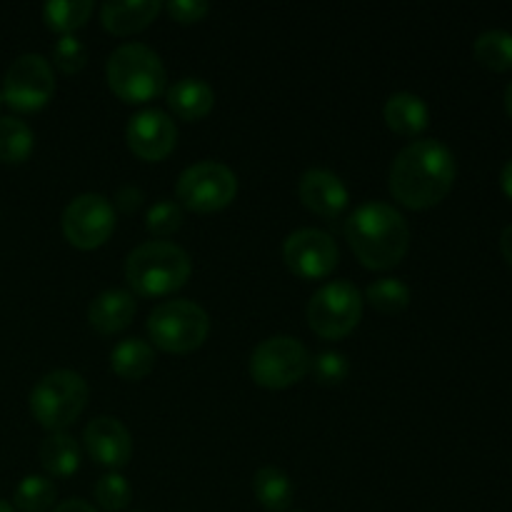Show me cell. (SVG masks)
Here are the masks:
<instances>
[{
    "label": "cell",
    "instance_id": "obj_1",
    "mask_svg": "<svg viewBox=\"0 0 512 512\" xmlns=\"http://www.w3.org/2000/svg\"><path fill=\"white\" fill-rule=\"evenodd\" d=\"M458 178V163L440 140H415L390 165V195L410 210L443 203Z\"/></svg>",
    "mask_w": 512,
    "mask_h": 512
},
{
    "label": "cell",
    "instance_id": "obj_2",
    "mask_svg": "<svg viewBox=\"0 0 512 512\" xmlns=\"http://www.w3.org/2000/svg\"><path fill=\"white\" fill-rule=\"evenodd\" d=\"M345 238L368 270H390L408 255L410 225L388 203H365L345 223Z\"/></svg>",
    "mask_w": 512,
    "mask_h": 512
},
{
    "label": "cell",
    "instance_id": "obj_3",
    "mask_svg": "<svg viewBox=\"0 0 512 512\" xmlns=\"http://www.w3.org/2000/svg\"><path fill=\"white\" fill-rule=\"evenodd\" d=\"M193 273L190 255L180 245L150 240L138 245L125 260V278L143 298H165L188 283Z\"/></svg>",
    "mask_w": 512,
    "mask_h": 512
},
{
    "label": "cell",
    "instance_id": "obj_4",
    "mask_svg": "<svg viewBox=\"0 0 512 512\" xmlns=\"http://www.w3.org/2000/svg\"><path fill=\"white\" fill-rule=\"evenodd\" d=\"M108 85L123 103L143 105L165 93L168 73L153 48L143 43H125L108 58Z\"/></svg>",
    "mask_w": 512,
    "mask_h": 512
},
{
    "label": "cell",
    "instance_id": "obj_5",
    "mask_svg": "<svg viewBox=\"0 0 512 512\" xmlns=\"http://www.w3.org/2000/svg\"><path fill=\"white\" fill-rule=\"evenodd\" d=\"M85 405L88 383L73 370H53L30 390V413L50 433H65L83 415Z\"/></svg>",
    "mask_w": 512,
    "mask_h": 512
},
{
    "label": "cell",
    "instance_id": "obj_6",
    "mask_svg": "<svg viewBox=\"0 0 512 512\" xmlns=\"http://www.w3.org/2000/svg\"><path fill=\"white\" fill-rule=\"evenodd\" d=\"M208 333V313L190 300H165L148 315V335L163 353H193L205 343Z\"/></svg>",
    "mask_w": 512,
    "mask_h": 512
},
{
    "label": "cell",
    "instance_id": "obj_7",
    "mask_svg": "<svg viewBox=\"0 0 512 512\" xmlns=\"http://www.w3.org/2000/svg\"><path fill=\"white\" fill-rule=\"evenodd\" d=\"M310 373V355L290 335L263 340L250 355V378L265 390H285Z\"/></svg>",
    "mask_w": 512,
    "mask_h": 512
},
{
    "label": "cell",
    "instance_id": "obj_8",
    "mask_svg": "<svg viewBox=\"0 0 512 512\" xmlns=\"http://www.w3.org/2000/svg\"><path fill=\"white\" fill-rule=\"evenodd\" d=\"M180 208H188L193 213H218L228 208L238 195V175L223 163L203 160L180 173L178 185Z\"/></svg>",
    "mask_w": 512,
    "mask_h": 512
},
{
    "label": "cell",
    "instance_id": "obj_9",
    "mask_svg": "<svg viewBox=\"0 0 512 512\" xmlns=\"http://www.w3.org/2000/svg\"><path fill=\"white\" fill-rule=\"evenodd\" d=\"M363 318V295L348 280L323 285L310 298L308 323L315 335L325 340H340L353 333Z\"/></svg>",
    "mask_w": 512,
    "mask_h": 512
},
{
    "label": "cell",
    "instance_id": "obj_10",
    "mask_svg": "<svg viewBox=\"0 0 512 512\" xmlns=\"http://www.w3.org/2000/svg\"><path fill=\"white\" fill-rule=\"evenodd\" d=\"M3 100L18 113H38L55 95V75L48 60L25 53L10 63L3 78Z\"/></svg>",
    "mask_w": 512,
    "mask_h": 512
},
{
    "label": "cell",
    "instance_id": "obj_11",
    "mask_svg": "<svg viewBox=\"0 0 512 512\" xmlns=\"http://www.w3.org/2000/svg\"><path fill=\"white\" fill-rule=\"evenodd\" d=\"M63 235L73 248L95 250L110 240L115 230V208L105 195L83 193L63 210Z\"/></svg>",
    "mask_w": 512,
    "mask_h": 512
},
{
    "label": "cell",
    "instance_id": "obj_12",
    "mask_svg": "<svg viewBox=\"0 0 512 512\" xmlns=\"http://www.w3.org/2000/svg\"><path fill=\"white\" fill-rule=\"evenodd\" d=\"M283 260L300 280H323L338 268L340 250L325 230L300 228L285 238Z\"/></svg>",
    "mask_w": 512,
    "mask_h": 512
},
{
    "label": "cell",
    "instance_id": "obj_13",
    "mask_svg": "<svg viewBox=\"0 0 512 512\" xmlns=\"http://www.w3.org/2000/svg\"><path fill=\"white\" fill-rule=\"evenodd\" d=\"M128 148L138 155L145 163H160L168 158L178 145V128H175L173 118L158 108L140 110L130 118L128 130Z\"/></svg>",
    "mask_w": 512,
    "mask_h": 512
},
{
    "label": "cell",
    "instance_id": "obj_14",
    "mask_svg": "<svg viewBox=\"0 0 512 512\" xmlns=\"http://www.w3.org/2000/svg\"><path fill=\"white\" fill-rule=\"evenodd\" d=\"M83 443L90 458L103 468H110L113 473L125 468L133 458V438H130L128 428L120 420L108 418V415L90 420L83 433Z\"/></svg>",
    "mask_w": 512,
    "mask_h": 512
},
{
    "label": "cell",
    "instance_id": "obj_15",
    "mask_svg": "<svg viewBox=\"0 0 512 512\" xmlns=\"http://www.w3.org/2000/svg\"><path fill=\"white\" fill-rule=\"evenodd\" d=\"M298 198L310 213L323 220H338L350 205V193L343 180L325 168H310L300 175Z\"/></svg>",
    "mask_w": 512,
    "mask_h": 512
},
{
    "label": "cell",
    "instance_id": "obj_16",
    "mask_svg": "<svg viewBox=\"0 0 512 512\" xmlns=\"http://www.w3.org/2000/svg\"><path fill=\"white\" fill-rule=\"evenodd\" d=\"M158 13V0H110L100 8V23L108 33L128 38L148 28Z\"/></svg>",
    "mask_w": 512,
    "mask_h": 512
},
{
    "label": "cell",
    "instance_id": "obj_17",
    "mask_svg": "<svg viewBox=\"0 0 512 512\" xmlns=\"http://www.w3.org/2000/svg\"><path fill=\"white\" fill-rule=\"evenodd\" d=\"M135 310H138V305H135L133 293L118 288L105 290L90 303L88 323L100 335H115L133 323Z\"/></svg>",
    "mask_w": 512,
    "mask_h": 512
},
{
    "label": "cell",
    "instance_id": "obj_18",
    "mask_svg": "<svg viewBox=\"0 0 512 512\" xmlns=\"http://www.w3.org/2000/svg\"><path fill=\"white\" fill-rule=\"evenodd\" d=\"M383 118L393 133L415 138L430 125V110L425 100L415 93H393L385 100Z\"/></svg>",
    "mask_w": 512,
    "mask_h": 512
},
{
    "label": "cell",
    "instance_id": "obj_19",
    "mask_svg": "<svg viewBox=\"0 0 512 512\" xmlns=\"http://www.w3.org/2000/svg\"><path fill=\"white\" fill-rule=\"evenodd\" d=\"M168 105L180 120H203L215 105V90L200 78H183L168 88Z\"/></svg>",
    "mask_w": 512,
    "mask_h": 512
},
{
    "label": "cell",
    "instance_id": "obj_20",
    "mask_svg": "<svg viewBox=\"0 0 512 512\" xmlns=\"http://www.w3.org/2000/svg\"><path fill=\"white\" fill-rule=\"evenodd\" d=\"M110 368L118 378L130 380V383L148 378L155 368L153 345L140 338L120 340L110 353Z\"/></svg>",
    "mask_w": 512,
    "mask_h": 512
},
{
    "label": "cell",
    "instance_id": "obj_21",
    "mask_svg": "<svg viewBox=\"0 0 512 512\" xmlns=\"http://www.w3.org/2000/svg\"><path fill=\"white\" fill-rule=\"evenodd\" d=\"M40 465L50 478H70L80 470V445L68 433H50L40 445Z\"/></svg>",
    "mask_w": 512,
    "mask_h": 512
},
{
    "label": "cell",
    "instance_id": "obj_22",
    "mask_svg": "<svg viewBox=\"0 0 512 512\" xmlns=\"http://www.w3.org/2000/svg\"><path fill=\"white\" fill-rule=\"evenodd\" d=\"M253 493L258 498V503L270 512H285L293 505L295 498L293 480L288 478V473H283L280 468H273V465H265V468H260L255 473Z\"/></svg>",
    "mask_w": 512,
    "mask_h": 512
},
{
    "label": "cell",
    "instance_id": "obj_23",
    "mask_svg": "<svg viewBox=\"0 0 512 512\" xmlns=\"http://www.w3.org/2000/svg\"><path fill=\"white\" fill-rule=\"evenodd\" d=\"M33 130L28 123L13 115H3L0 118V163L5 165H20L30 158L33 153Z\"/></svg>",
    "mask_w": 512,
    "mask_h": 512
},
{
    "label": "cell",
    "instance_id": "obj_24",
    "mask_svg": "<svg viewBox=\"0 0 512 512\" xmlns=\"http://www.w3.org/2000/svg\"><path fill=\"white\" fill-rule=\"evenodd\" d=\"M95 5L90 0H53L43 8V20L50 30L60 35H73L83 28L93 15Z\"/></svg>",
    "mask_w": 512,
    "mask_h": 512
},
{
    "label": "cell",
    "instance_id": "obj_25",
    "mask_svg": "<svg viewBox=\"0 0 512 512\" xmlns=\"http://www.w3.org/2000/svg\"><path fill=\"white\" fill-rule=\"evenodd\" d=\"M473 53L483 68L495 70V73L512 70V33H508V30H488V33L478 35Z\"/></svg>",
    "mask_w": 512,
    "mask_h": 512
},
{
    "label": "cell",
    "instance_id": "obj_26",
    "mask_svg": "<svg viewBox=\"0 0 512 512\" xmlns=\"http://www.w3.org/2000/svg\"><path fill=\"white\" fill-rule=\"evenodd\" d=\"M58 488L45 475H28L18 483L13 493V505L20 512H45L55 505Z\"/></svg>",
    "mask_w": 512,
    "mask_h": 512
},
{
    "label": "cell",
    "instance_id": "obj_27",
    "mask_svg": "<svg viewBox=\"0 0 512 512\" xmlns=\"http://www.w3.org/2000/svg\"><path fill=\"white\" fill-rule=\"evenodd\" d=\"M365 300L383 315H398L410 305V288L398 278H380L368 285Z\"/></svg>",
    "mask_w": 512,
    "mask_h": 512
},
{
    "label": "cell",
    "instance_id": "obj_28",
    "mask_svg": "<svg viewBox=\"0 0 512 512\" xmlns=\"http://www.w3.org/2000/svg\"><path fill=\"white\" fill-rule=\"evenodd\" d=\"M133 500L130 483L120 473H108L95 483V503L108 512L125 510Z\"/></svg>",
    "mask_w": 512,
    "mask_h": 512
},
{
    "label": "cell",
    "instance_id": "obj_29",
    "mask_svg": "<svg viewBox=\"0 0 512 512\" xmlns=\"http://www.w3.org/2000/svg\"><path fill=\"white\" fill-rule=\"evenodd\" d=\"M145 228L155 235V238H168V235L178 233L183 228V208L175 200H160V203L150 205L148 215H145Z\"/></svg>",
    "mask_w": 512,
    "mask_h": 512
},
{
    "label": "cell",
    "instance_id": "obj_30",
    "mask_svg": "<svg viewBox=\"0 0 512 512\" xmlns=\"http://www.w3.org/2000/svg\"><path fill=\"white\" fill-rule=\"evenodd\" d=\"M53 63L65 75L80 73L88 63V48L75 35H60L58 43L53 45Z\"/></svg>",
    "mask_w": 512,
    "mask_h": 512
},
{
    "label": "cell",
    "instance_id": "obj_31",
    "mask_svg": "<svg viewBox=\"0 0 512 512\" xmlns=\"http://www.w3.org/2000/svg\"><path fill=\"white\" fill-rule=\"evenodd\" d=\"M310 373L320 385H340L350 373V363L338 350H325L310 358Z\"/></svg>",
    "mask_w": 512,
    "mask_h": 512
},
{
    "label": "cell",
    "instance_id": "obj_32",
    "mask_svg": "<svg viewBox=\"0 0 512 512\" xmlns=\"http://www.w3.org/2000/svg\"><path fill=\"white\" fill-rule=\"evenodd\" d=\"M165 10L175 23L193 25L205 20V15L210 13V3H205V0H170Z\"/></svg>",
    "mask_w": 512,
    "mask_h": 512
},
{
    "label": "cell",
    "instance_id": "obj_33",
    "mask_svg": "<svg viewBox=\"0 0 512 512\" xmlns=\"http://www.w3.org/2000/svg\"><path fill=\"white\" fill-rule=\"evenodd\" d=\"M143 200H145L143 190L135 188V185H123V188H120L118 193H115V205H113V208H118L120 213L130 215V213H135V210H138L140 205H143Z\"/></svg>",
    "mask_w": 512,
    "mask_h": 512
},
{
    "label": "cell",
    "instance_id": "obj_34",
    "mask_svg": "<svg viewBox=\"0 0 512 512\" xmlns=\"http://www.w3.org/2000/svg\"><path fill=\"white\" fill-rule=\"evenodd\" d=\"M53 512H98V510H95L90 503H85V500L73 498V500H65V503H60Z\"/></svg>",
    "mask_w": 512,
    "mask_h": 512
},
{
    "label": "cell",
    "instance_id": "obj_35",
    "mask_svg": "<svg viewBox=\"0 0 512 512\" xmlns=\"http://www.w3.org/2000/svg\"><path fill=\"white\" fill-rule=\"evenodd\" d=\"M500 253H503V258L512 265V225H508V228L503 230V235H500Z\"/></svg>",
    "mask_w": 512,
    "mask_h": 512
},
{
    "label": "cell",
    "instance_id": "obj_36",
    "mask_svg": "<svg viewBox=\"0 0 512 512\" xmlns=\"http://www.w3.org/2000/svg\"><path fill=\"white\" fill-rule=\"evenodd\" d=\"M500 185H503V193L512 200V158L505 163L503 173H500Z\"/></svg>",
    "mask_w": 512,
    "mask_h": 512
},
{
    "label": "cell",
    "instance_id": "obj_37",
    "mask_svg": "<svg viewBox=\"0 0 512 512\" xmlns=\"http://www.w3.org/2000/svg\"><path fill=\"white\" fill-rule=\"evenodd\" d=\"M505 110H508V115L512 118V80H510L508 90H505Z\"/></svg>",
    "mask_w": 512,
    "mask_h": 512
},
{
    "label": "cell",
    "instance_id": "obj_38",
    "mask_svg": "<svg viewBox=\"0 0 512 512\" xmlns=\"http://www.w3.org/2000/svg\"><path fill=\"white\" fill-rule=\"evenodd\" d=\"M0 512H15L13 505H8L5 500H0Z\"/></svg>",
    "mask_w": 512,
    "mask_h": 512
},
{
    "label": "cell",
    "instance_id": "obj_39",
    "mask_svg": "<svg viewBox=\"0 0 512 512\" xmlns=\"http://www.w3.org/2000/svg\"><path fill=\"white\" fill-rule=\"evenodd\" d=\"M3 103H5V100H3V93H0V108H3Z\"/></svg>",
    "mask_w": 512,
    "mask_h": 512
},
{
    "label": "cell",
    "instance_id": "obj_40",
    "mask_svg": "<svg viewBox=\"0 0 512 512\" xmlns=\"http://www.w3.org/2000/svg\"><path fill=\"white\" fill-rule=\"evenodd\" d=\"M135 512H140V510H135Z\"/></svg>",
    "mask_w": 512,
    "mask_h": 512
},
{
    "label": "cell",
    "instance_id": "obj_41",
    "mask_svg": "<svg viewBox=\"0 0 512 512\" xmlns=\"http://www.w3.org/2000/svg\"><path fill=\"white\" fill-rule=\"evenodd\" d=\"M295 512H298V510H295Z\"/></svg>",
    "mask_w": 512,
    "mask_h": 512
}]
</instances>
